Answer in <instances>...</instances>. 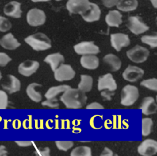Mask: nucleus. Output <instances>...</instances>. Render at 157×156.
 <instances>
[{
  "mask_svg": "<svg viewBox=\"0 0 157 156\" xmlns=\"http://www.w3.org/2000/svg\"><path fill=\"white\" fill-rule=\"evenodd\" d=\"M60 100L66 108L78 109L86 104L87 97L85 92L78 89L70 88L63 92Z\"/></svg>",
  "mask_w": 157,
  "mask_h": 156,
  "instance_id": "nucleus-1",
  "label": "nucleus"
},
{
  "mask_svg": "<svg viewBox=\"0 0 157 156\" xmlns=\"http://www.w3.org/2000/svg\"><path fill=\"white\" fill-rule=\"evenodd\" d=\"M25 41L36 51H44L52 47L51 40L42 33L31 35L25 38Z\"/></svg>",
  "mask_w": 157,
  "mask_h": 156,
  "instance_id": "nucleus-2",
  "label": "nucleus"
},
{
  "mask_svg": "<svg viewBox=\"0 0 157 156\" xmlns=\"http://www.w3.org/2000/svg\"><path fill=\"white\" fill-rule=\"evenodd\" d=\"M139 92L138 88L131 84L124 86L120 93V103L121 105L129 107L133 105L138 99Z\"/></svg>",
  "mask_w": 157,
  "mask_h": 156,
  "instance_id": "nucleus-3",
  "label": "nucleus"
},
{
  "mask_svg": "<svg viewBox=\"0 0 157 156\" xmlns=\"http://www.w3.org/2000/svg\"><path fill=\"white\" fill-rule=\"evenodd\" d=\"M150 55L148 49L140 45H136L126 52L128 58L137 64L143 63L147 60Z\"/></svg>",
  "mask_w": 157,
  "mask_h": 156,
  "instance_id": "nucleus-4",
  "label": "nucleus"
},
{
  "mask_svg": "<svg viewBox=\"0 0 157 156\" xmlns=\"http://www.w3.org/2000/svg\"><path fill=\"white\" fill-rule=\"evenodd\" d=\"M126 26L131 32L136 35L144 33L149 30V27L145 23L140 17L137 15L129 17Z\"/></svg>",
  "mask_w": 157,
  "mask_h": 156,
  "instance_id": "nucleus-5",
  "label": "nucleus"
},
{
  "mask_svg": "<svg viewBox=\"0 0 157 156\" xmlns=\"http://www.w3.org/2000/svg\"><path fill=\"white\" fill-rule=\"evenodd\" d=\"M74 51L78 55H96L100 52L99 47L93 41H82L74 46Z\"/></svg>",
  "mask_w": 157,
  "mask_h": 156,
  "instance_id": "nucleus-6",
  "label": "nucleus"
},
{
  "mask_svg": "<svg viewBox=\"0 0 157 156\" xmlns=\"http://www.w3.org/2000/svg\"><path fill=\"white\" fill-rule=\"evenodd\" d=\"M75 72L69 64H61L54 71L55 79L58 81H69L74 78Z\"/></svg>",
  "mask_w": 157,
  "mask_h": 156,
  "instance_id": "nucleus-7",
  "label": "nucleus"
},
{
  "mask_svg": "<svg viewBox=\"0 0 157 156\" xmlns=\"http://www.w3.org/2000/svg\"><path fill=\"white\" fill-rule=\"evenodd\" d=\"M137 152L141 156H153L157 154V141L153 139L143 140L137 147Z\"/></svg>",
  "mask_w": 157,
  "mask_h": 156,
  "instance_id": "nucleus-8",
  "label": "nucleus"
},
{
  "mask_svg": "<svg viewBox=\"0 0 157 156\" xmlns=\"http://www.w3.org/2000/svg\"><path fill=\"white\" fill-rule=\"evenodd\" d=\"M46 15L41 9L34 8L30 9L26 15V20L28 23L33 27H37L43 25L45 22Z\"/></svg>",
  "mask_w": 157,
  "mask_h": 156,
  "instance_id": "nucleus-9",
  "label": "nucleus"
},
{
  "mask_svg": "<svg viewBox=\"0 0 157 156\" xmlns=\"http://www.w3.org/2000/svg\"><path fill=\"white\" fill-rule=\"evenodd\" d=\"M90 4L88 0H69L66 6L70 13L82 15L88 9Z\"/></svg>",
  "mask_w": 157,
  "mask_h": 156,
  "instance_id": "nucleus-10",
  "label": "nucleus"
},
{
  "mask_svg": "<svg viewBox=\"0 0 157 156\" xmlns=\"http://www.w3.org/2000/svg\"><path fill=\"white\" fill-rule=\"evenodd\" d=\"M117 89V84L111 73H108L98 78V89L99 91L107 90L114 92Z\"/></svg>",
  "mask_w": 157,
  "mask_h": 156,
  "instance_id": "nucleus-11",
  "label": "nucleus"
},
{
  "mask_svg": "<svg viewBox=\"0 0 157 156\" xmlns=\"http://www.w3.org/2000/svg\"><path fill=\"white\" fill-rule=\"evenodd\" d=\"M130 42V39L127 34L116 33L110 35L111 46L117 52L120 51L122 48L128 46Z\"/></svg>",
  "mask_w": 157,
  "mask_h": 156,
  "instance_id": "nucleus-12",
  "label": "nucleus"
},
{
  "mask_svg": "<svg viewBox=\"0 0 157 156\" xmlns=\"http://www.w3.org/2000/svg\"><path fill=\"white\" fill-rule=\"evenodd\" d=\"M144 75V70L141 68L129 65L122 73V76L126 81L134 83L142 78Z\"/></svg>",
  "mask_w": 157,
  "mask_h": 156,
  "instance_id": "nucleus-13",
  "label": "nucleus"
},
{
  "mask_svg": "<svg viewBox=\"0 0 157 156\" xmlns=\"http://www.w3.org/2000/svg\"><path fill=\"white\" fill-rule=\"evenodd\" d=\"M39 67V63L36 60H27L21 62L18 67L20 74L25 76H29L34 73Z\"/></svg>",
  "mask_w": 157,
  "mask_h": 156,
  "instance_id": "nucleus-14",
  "label": "nucleus"
},
{
  "mask_svg": "<svg viewBox=\"0 0 157 156\" xmlns=\"http://www.w3.org/2000/svg\"><path fill=\"white\" fill-rule=\"evenodd\" d=\"M101 15V10L99 6L95 3L90 2L88 9L81 16L87 22H93L99 20Z\"/></svg>",
  "mask_w": 157,
  "mask_h": 156,
  "instance_id": "nucleus-15",
  "label": "nucleus"
},
{
  "mask_svg": "<svg viewBox=\"0 0 157 156\" xmlns=\"http://www.w3.org/2000/svg\"><path fill=\"white\" fill-rule=\"evenodd\" d=\"M2 87L9 94L16 92L20 89L21 83L20 80L12 75H7L2 83Z\"/></svg>",
  "mask_w": 157,
  "mask_h": 156,
  "instance_id": "nucleus-16",
  "label": "nucleus"
},
{
  "mask_svg": "<svg viewBox=\"0 0 157 156\" xmlns=\"http://www.w3.org/2000/svg\"><path fill=\"white\" fill-rule=\"evenodd\" d=\"M139 109L145 115H152L157 112V104L153 97H145L143 99Z\"/></svg>",
  "mask_w": 157,
  "mask_h": 156,
  "instance_id": "nucleus-17",
  "label": "nucleus"
},
{
  "mask_svg": "<svg viewBox=\"0 0 157 156\" xmlns=\"http://www.w3.org/2000/svg\"><path fill=\"white\" fill-rule=\"evenodd\" d=\"M3 10L5 15L16 18H20L22 14L21 4L15 1H12L6 4L4 7Z\"/></svg>",
  "mask_w": 157,
  "mask_h": 156,
  "instance_id": "nucleus-18",
  "label": "nucleus"
},
{
  "mask_svg": "<svg viewBox=\"0 0 157 156\" xmlns=\"http://www.w3.org/2000/svg\"><path fill=\"white\" fill-rule=\"evenodd\" d=\"M102 60L112 72H117L121 67V61L120 59L113 54H106L104 56Z\"/></svg>",
  "mask_w": 157,
  "mask_h": 156,
  "instance_id": "nucleus-19",
  "label": "nucleus"
},
{
  "mask_svg": "<svg viewBox=\"0 0 157 156\" xmlns=\"http://www.w3.org/2000/svg\"><path fill=\"white\" fill-rule=\"evenodd\" d=\"M0 45L4 49L13 50L20 46V43L11 33H7L0 39Z\"/></svg>",
  "mask_w": 157,
  "mask_h": 156,
  "instance_id": "nucleus-20",
  "label": "nucleus"
},
{
  "mask_svg": "<svg viewBox=\"0 0 157 156\" xmlns=\"http://www.w3.org/2000/svg\"><path fill=\"white\" fill-rule=\"evenodd\" d=\"M81 65L88 70H95L99 65V58L96 55H83L80 59Z\"/></svg>",
  "mask_w": 157,
  "mask_h": 156,
  "instance_id": "nucleus-21",
  "label": "nucleus"
},
{
  "mask_svg": "<svg viewBox=\"0 0 157 156\" xmlns=\"http://www.w3.org/2000/svg\"><path fill=\"white\" fill-rule=\"evenodd\" d=\"M105 21L109 27H118L123 22L122 14L117 10H110L105 16Z\"/></svg>",
  "mask_w": 157,
  "mask_h": 156,
  "instance_id": "nucleus-22",
  "label": "nucleus"
},
{
  "mask_svg": "<svg viewBox=\"0 0 157 156\" xmlns=\"http://www.w3.org/2000/svg\"><path fill=\"white\" fill-rule=\"evenodd\" d=\"M44 62L49 64L52 70L54 72L61 64H63L64 62V57L59 52L53 53L47 55L44 59Z\"/></svg>",
  "mask_w": 157,
  "mask_h": 156,
  "instance_id": "nucleus-23",
  "label": "nucleus"
},
{
  "mask_svg": "<svg viewBox=\"0 0 157 156\" xmlns=\"http://www.w3.org/2000/svg\"><path fill=\"white\" fill-rule=\"evenodd\" d=\"M93 79L92 76L88 75H81L80 81L78 84V88L79 90L83 92H90L93 88Z\"/></svg>",
  "mask_w": 157,
  "mask_h": 156,
  "instance_id": "nucleus-24",
  "label": "nucleus"
},
{
  "mask_svg": "<svg viewBox=\"0 0 157 156\" xmlns=\"http://www.w3.org/2000/svg\"><path fill=\"white\" fill-rule=\"evenodd\" d=\"M117 8L123 12H130L134 10L138 6L137 0H121L118 1L117 4Z\"/></svg>",
  "mask_w": 157,
  "mask_h": 156,
  "instance_id": "nucleus-25",
  "label": "nucleus"
},
{
  "mask_svg": "<svg viewBox=\"0 0 157 156\" xmlns=\"http://www.w3.org/2000/svg\"><path fill=\"white\" fill-rule=\"evenodd\" d=\"M41 85L36 83H33L29 84L26 88V94L28 97L33 101L36 102H39L42 100V95L40 92H38L36 90V88L38 87H40Z\"/></svg>",
  "mask_w": 157,
  "mask_h": 156,
  "instance_id": "nucleus-26",
  "label": "nucleus"
},
{
  "mask_svg": "<svg viewBox=\"0 0 157 156\" xmlns=\"http://www.w3.org/2000/svg\"><path fill=\"white\" fill-rule=\"evenodd\" d=\"M71 88L70 86L66 84H62L59 86H52L50 88L46 93L45 94V97L47 99H50L55 98V97L61 92H64L66 90Z\"/></svg>",
  "mask_w": 157,
  "mask_h": 156,
  "instance_id": "nucleus-27",
  "label": "nucleus"
},
{
  "mask_svg": "<svg viewBox=\"0 0 157 156\" xmlns=\"http://www.w3.org/2000/svg\"><path fill=\"white\" fill-rule=\"evenodd\" d=\"M70 156H93L91 147L86 146H80L74 148Z\"/></svg>",
  "mask_w": 157,
  "mask_h": 156,
  "instance_id": "nucleus-28",
  "label": "nucleus"
},
{
  "mask_svg": "<svg viewBox=\"0 0 157 156\" xmlns=\"http://www.w3.org/2000/svg\"><path fill=\"white\" fill-rule=\"evenodd\" d=\"M142 43L149 46L151 48L157 47V33L154 32L150 35H145L141 37Z\"/></svg>",
  "mask_w": 157,
  "mask_h": 156,
  "instance_id": "nucleus-29",
  "label": "nucleus"
},
{
  "mask_svg": "<svg viewBox=\"0 0 157 156\" xmlns=\"http://www.w3.org/2000/svg\"><path fill=\"white\" fill-rule=\"evenodd\" d=\"M153 122L151 118L147 117L142 119V135L143 136H148L151 132L153 128Z\"/></svg>",
  "mask_w": 157,
  "mask_h": 156,
  "instance_id": "nucleus-30",
  "label": "nucleus"
},
{
  "mask_svg": "<svg viewBox=\"0 0 157 156\" xmlns=\"http://www.w3.org/2000/svg\"><path fill=\"white\" fill-rule=\"evenodd\" d=\"M140 84L151 91L157 92V78H152L142 80Z\"/></svg>",
  "mask_w": 157,
  "mask_h": 156,
  "instance_id": "nucleus-31",
  "label": "nucleus"
},
{
  "mask_svg": "<svg viewBox=\"0 0 157 156\" xmlns=\"http://www.w3.org/2000/svg\"><path fill=\"white\" fill-rule=\"evenodd\" d=\"M55 144L56 147L62 151H67L74 146L72 141H56Z\"/></svg>",
  "mask_w": 157,
  "mask_h": 156,
  "instance_id": "nucleus-32",
  "label": "nucleus"
},
{
  "mask_svg": "<svg viewBox=\"0 0 157 156\" xmlns=\"http://www.w3.org/2000/svg\"><path fill=\"white\" fill-rule=\"evenodd\" d=\"M12 27L11 22L6 17L0 16V31L6 32Z\"/></svg>",
  "mask_w": 157,
  "mask_h": 156,
  "instance_id": "nucleus-33",
  "label": "nucleus"
},
{
  "mask_svg": "<svg viewBox=\"0 0 157 156\" xmlns=\"http://www.w3.org/2000/svg\"><path fill=\"white\" fill-rule=\"evenodd\" d=\"M8 105V96L7 93L0 90V110L6 109Z\"/></svg>",
  "mask_w": 157,
  "mask_h": 156,
  "instance_id": "nucleus-34",
  "label": "nucleus"
},
{
  "mask_svg": "<svg viewBox=\"0 0 157 156\" xmlns=\"http://www.w3.org/2000/svg\"><path fill=\"white\" fill-rule=\"evenodd\" d=\"M42 105L43 106H47L50 108H58L59 107V103L58 102V99L56 98L47 99L42 102Z\"/></svg>",
  "mask_w": 157,
  "mask_h": 156,
  "instance_id": "nucleus-35",
  "label": "nucleus"
},
{
  "mask_svg": "<svg viewBox=\"0 0 157 156\" xmlns=\"http://www.w3.org/2000/svg\"><path fill=\"white\" fill-rule=\"evenodd\" d=\"M12 59L7 54L0 52V66L4 67Z\"/></svg>",
  "mask_w": 157,
  "mask_h": 156,
  "instance_id": "nucleus-36",
  "label": "nucleus"
},
{
  "mask_svg": "<svg viewBox=\"0 0 157 156\" xmlns=\"http://www.w3.org/2000/svg\"><path fill=\"white\" fill-rule=\"evenodd\" d=\"M86 109L88 110H102L104 109V106L99 102H93L86 106Z\"/></svg>",
  "mask_w": 157,
  "mask_h": 156,
  "instance_id": "nucleus-37",
  "label": "nucleus"
},
{
  "mask_svg": "<svg viewBox=\"0 0 157 156\" xmlns=\"http://www.w3.org/2000/svg\"><path fill=\"white\" fill-rule=\"evenodd\" d=\"M50 152L49 147H45L44 148H39L35 152V154L37 156H50Z\"/></svg>",
  "mask_w": 157,
  "mask_h": 156,
  "instance_id": "nucleus-38",
  "label": "nucleus"
},
{
  "mask_svg": "<svg viewBox=\"0 0 157 156\" xmlns=\"http://www.w3.org/2000/svg\"><path fill=\"white\" fill-rule=\"evenodd\" d=\"M99 156H118V155L115 154L110 148L105 147Z\"/></svg>",
  "mask_w": 157,
  "mask_h": 156,
  "instance_id": "nucleus-39",
  "label": "nucleus"
},
{
  "mask_svg": "<svg viewBox=\"0 0 157 156\" xmlns=\"http://www.w3.org/2000/svg\"><path fill=\"white\" fill-rule=\"evenodd\" d=\"M115 92H112V91H107V90H104L101 91V95L106 100L110 101L112 99V97L114 96Z\"/></svg>",
  "mask_w": 157,
  "mask_h": 156,
  "instance_id": "nucleus-40",
  "label": "nucleus"
},
{
  "mask_svg": "<svg viewBox=\"0 0 157 156\" xmlns=\"http://www.w3.org/2000/svg\"><path fill=\"white\" fill-rule=\"evenodd\" d=\"M118 2V0H104V1H102L103 5L107 8H110L115 6H117Z\"/></svg>",
  "mask_w": 157,
  "mask_h": 156,
  "instance_id": "nucleus-41",
  "label": "nucleus"
},
{
  "mask_svg": "<svg viewBox=\"0 0 157 156\" xmlns=\"http://www.w3.org/2000/svg\"><path fill=\"white\" fill-rule=\"evenodd\" d=\"M15 143L20 147H28L33 144V142L31 141H15Z\"/></svg>",
  "mask_w": 157,
  "mask_h": 156,
  "instance_id": "nucleus-42",
  "label": "nucleus"
},
{
  "mask_svg": "<svg viewBox=\"0 0 157 156\" xmlns=\"http://www.w3.org/2000/svg\"><path fill=\"white\" fill-rule=\"evenodd\" d=\"M8 152L4 146H0V156H7Z\"/></svg>",
  "mask_w": 157,
  "mask_h": 156,
  "instance_id": "nucleus-43",
  "label": "nucleus"
},
{
  "mask_svg": "<svg viewBox=\"0 0 157 156\" xmlns=\"http://www.w3.org/2000/svg\"><path fill=\"white\" fill-rule=\"evenodd\" d=\"M151 2L153 7L157 9V0H151Z\"/></svg>",
  "mask_w": 157,
  "mask_h": 156,
  "instance_id": "nucleus-44",
  "label": "nucleus"
},
{
  "mask_svg": "<svg viewBox=\"0 0 157 156\" xmlns=\"http://www.w3.org/2000/svg\"><path fill=\"white\" fill-rule=\"evenodd\" d=\"M1 78H2V75H1V71H0V80H1Z\"/></svg>",
  "mask_w": 157,
  "mask_h": 156,
  "instance_id": "nucleus-45",
  "label": "nucleus"
},
{
  "mask_svg": "<svg viewBox=\"0 0 157 156\" xmlns=\"http://www.w3.org/2000/svg\"><path fill=\"white\" fill-rule=\"evenodd\" d=\"M156 104H157V95H156Z\"/></svg>",
  "mask_w": 157,
  "mask_h": 156,
  "instance_id": "nucleus-46",
  "label": "nucleus"
},
{
  "mask_svg": "<svg viewBox=\"0 0 157 156\" xmlns=\"http://www.w3.org/2000/svg\"><path fill=\"white\" fill-rule=\"evenodd\" d=\"M156 25H157V17L156 18Z\"/></svg>",
  "mask_w": 157,
  "mask_h": 156,
  "instance_id": "nucleus-47",
  "label": "nucleus"
}]
</instances>
